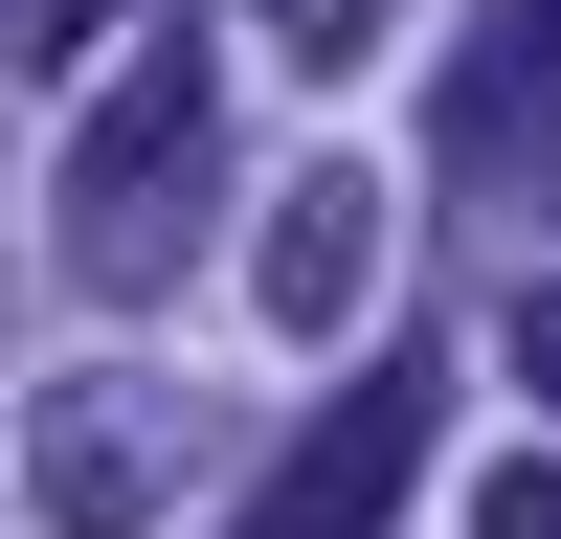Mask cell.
<instances>
[{"label":"cell","instance_id":"cell-1","mask_svg":"<svg viewBox=\"0 0 561 539\" xmlns=\"http://www.w3.org/2000/svg\"><path fill=\"white\" fill-rule=\"evenodd\" d=\"M203 203H225V90H203V45H135L113 68V113L68 135V270L90 293H158L180 248H203Z\"/></svg>","mask_w":561,"mask_h":539},{"label":"cell","instance_id":"cell-2","mask_svg":"<svg viewBox=\"0 0 561 539\" xmlns=\"http://www.w3.org/2000/svg\"><path fill=\"white\" fill-rule=\"evenodd\" d=\"M427 427H449L427 359H359V382L293 427V472L248 494V539H382V517H404V472H427Z\"/></svg>","mask_w":561,"mask_h":539},{"label":"cell","instance_id":"cell-3","mask_svg":"<svg viewBox=\"0 0 561 539\" xmlns=\"http://www.w3.org/2000/svg\"><path fill=\"white\" fill-rule=\"evenodd\" d=\"M23 494H45V539H135L180 494V404L158 382H45L23 404Z\"/></svg>","mask_w":561,"mask_h":539},{"label":"cell","instance_id":"cell-4","mask_svg":"<svg viewBox=\"0 0 561 539\" xmlns=\"http://www.w3.org/2000/svg\"><path fill=\"white\" fill-rule=\"evenodd\" d=\"M449 158H539L561 135V0H472V45H449Z\"/></svg>","mask_w":561,"mask_h":539},{"label":"cell","instance_id":"cell-5","mask_svg":"<svg viewBox=\"0 0 561 539\" xmlns=\"http://www.w3.org/2000/svg\"><path fill=\"white\" fill-rule=\"evenodd\" d=\"M359 270H382V180H293V203H270V248H248V293H270V337H337Z\"/></svg>","mask_w":561,"mask_h":539},{"label":"cell","instance_id":"cell-6","mask_svg":"<svg viewBox=\"0 0 561 539\" xmlns=\"http://www.w3.org/2000/svg\"><path fill=\"white\" fill-rule=\"evenodd\" d=\"M472 539H561V472H494V494H472Z\"/></svg>","mask_w":561,"mask_h":539},{"label":"cell","instance_id":"cell-7","mask_svg":"<svg viewBox=\"0 0 561 539\" xmlns=\"http://www.w3.org/2000/svg\"><path fill=\"white\" fill-rule=\"evenodd\" d=\"M517 382H539V404H561V293H539V314H517Z\"/></svg>","mask_w":561,"mask_h":539}]
</instances>
